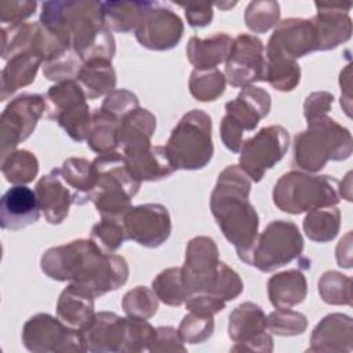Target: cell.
<instances>
[{"label": "cell", "instance_id": "cell-1", "mask_svg": "<svg viewBox=\"0 0 353 353\" xmlns=\"http://www.w3.org/2000/svg\"><path fill=\"white\" fill-rule=\"evenodd\" d=\"M46 276L92 298L121 287L128 279V265L120 255L103 252L91 239H79L47 250L40 261Z\"/></svg>", "mask_w": 353, "mask_h": 353}, {"label": "cell", "instance_id": "cell-2", "mask_svg": "<svg viewBox=\"0 0 353 353\" xmlns=\"http://www.w3.org/2000/svg\"><path fill=\"white\" fill-rule=\"evenodd\" d=\"M39 22L83 62L94 58L112 61L114 55V39L103 25L101 1H46Z\"/></svg>", "mask_w": 353, "mask_h": 353}, {"label": "cell", "instance_id": "cell-3", "mask_svg": "<svg viewBox=\"0 0 353 353\" xmlns=\"http://www.w3.org/2000/svg\"><path fill=\"white\" fill-rule=\"evenodd\" d=\"M251 182L239 165H228L219 174L210 199V208L221 232L247 265H251L259 226L255 207L250 203Z\"/></svg>", "mask_w": 353, "mask_h": 353}, {"label": "cell", "instance_id": "cell-4", "mask_svg": "<svg viewBox=\"0 0 353 353\" xmlns=\"http://www.w3.org/2000/svg\"><path fill=\"white\" fill-rule=\"evenodd\" d=\"M350 153V132L325 114L307 120V128L294 138V163L309 172L320 171L328 160H345Z\"/></svg>", "mask_w": 353, "mask_h": 353}, {"label": "cell", "instance_id": "cell-5", "mask_svg": "<svg viewBox=\"0 0 353 353\" xmlns=\"http://www.w3.org/2000/svg\"><path fill=\"white\" fill-rule=\"evenodd\" d=\"M95 186L91 201L102 218L123 219L131 208V199L139 190L141 182L132 178L127 170L124 157L119 152L99 154L92 161Z\"/></svg>", "mask_w": 353, "mask_h": 353}, {"label": "cell", "instance_id": "cell-6", "mask_svg": "<svg viewBox=\"0 0 353 353\" xmlns=\"http://www.w3.org/2000/svg\"><path fill=\"white\" fill-rule=\"evenodd\" d=\"M174 170H200L214 154L211 117L193 109L182 116L164 146Z\"/></svg>", "mask_w": 353, "mask_h": 353}, {"label": "cell", "instance_id": "cell-7", "mask_svg": "<svg viewBox=\"0 0 353 353\" xmlns=\"http://www.w3.org/2000/svg\"><path fill=\"white\" fill-rule=\"evenodd\" d=\"M339 197V182L330 175L290 171L283 174L273 188V203L288 214L331 207L341 200Z\"/></svg>", "mask_w": 353, "mask_h": 353}, {"label": "cell", "instance_id": "cell-8", "mask_svg": "<svg viewBox=\"0 0 353 353\" xmlns=\"http://www.w3.org/2000/svg\"><path fill=\"white\" fill-rule=\"evenodd\" d=\"M270 95L261 87L245 85L236 99L225 105V116L221 121V138L233 153L240 152L244 131H252L261 119L270 110Z\"/></svg>", "mask_w": 353, "mask_h": 353}, {"label": "cell", "instance_id": "cell-9", "mask_svg": "<svg viewBox=\"0 0 353 353\" xmlns=\"http://www.w3.org/2000/svg\"><path fill=\"white\" fill-rule=\"evenodd\" d=\"M44 98L48 119L58 121L73 141L87 139L92 114L87 97L77 81L57 83L50 87Z\"/></svg>", "mask_w": 353, "mask_h": 353}, {"label": "cell", "instance_id": "cell-10", "mask_svg": "<svg viewBox=\"0 0 353 353\" xmlns=\"http://www.w3.org/2000/svg\"><path fill=\"white\" fill-rule=\"evenodd\" d=\"M303 250V239L298 226L291 221H272L256 237L251 266L261 272H273L296 259Z\"/></svg>", "mask_w": 353, "mask_h": 353}, {"label": "cell", "instance_id": "cell-11", "mask_svg": "<svg viewBox=\"0 0 353 353\" xmlns=\"http://www.w3.org/2000/svg\"><path fill=\"white\" fill-rule=\"evenodd\" d=\"M288 145L290 135L284 127H263L254 137L243 142L239 167L251 181L259 182L266 170L283 159Z\"/></svg>", "mask_w": 353, "mask_h": 353}, {"label": "cell", "instance_id": "cell-12", "mask_svg": "<svg viewBox=\"0 0 353 353\" xmlns=\"http://www.w3.org/2000/svg\"><path fill=\"white\" fill-rule=\"evenodd\" d=\"M44 110L46 98L40 94H21L4 108L0 117L1 159L33 132Z\"/></svg>", "mask_w": 353, "mask_h": 353}, {"label": "cell", "instance_id": "cell-13", "mask_svg": "<svg viewBox=\"0 0 353 353\" xmlns=\"http://www.w3.org/2000/svg\"><path fill=\"white\" fill-rule=\"evenodd\" d=\"M319 50V37L310 19L287 18L280 21L265 50L266 61L295 62L309 52Z\"/></svg>", "mask_w": 353, "mask_h": 353}, {"label": "cell", "instance_id": "cell-14", "mask_svg": "<svg viewBox=\"0 0 353 353\" xmlns=\"http://www.w3.org/2000/svg\"><path fill=\"white\" fill-rule=\"evenodd\" d=\"M22 342L30 352L84 350L81 332L47 313L30 317L22 330Z\"/></svg>", "mask_w": 353, "mask_h": 353}, {"label": "cell", "instance_id": "cell-15", "mask_svg": "<svg viewBox=\"0 0 353 353\" xmlns=\"http://www.w3.org/2000/svg\"><path fill=\"white\" fill-rule=\"evenodd\" d=\"M183 34L182 19L170 8L156 1H148L135 28L138 43L149 50L174 48Z\"/></svg>", "mask_w": 353, "mask_h": 353}, {"label": "cell", "instance_id": "cell-16", "mask_svg": "<svg viewBox=\"0 0 353 353\" xmlns=\"http://www.w3.org/2000/svg\"><path fill=\"white\" fill-rule=\"evenodd\" d=\"M225 62L223 74L230 85L245 87L254 81H262L266 62L262 40L248 33L237 34L232 40Z\"/></svg>", "mask_w": 353, "mask_h": 353}, {"label": "cell", "instance_id": "cell-17", "mask_svg": "<svg viewBox=\"0 0 353 353\" xmlns=\"http://www.w3.org/2000/svg\"><path fill=\"white\" fill-rule=\"evenodd\" d=\"M218 268L219 258L215 241L207 236L192 239L186 245L185 263L181 268L188 294H210L218 276Z\"/></svg>", "mask_w": 353, "mask_h": 353}, {"label": "cell", "instance_id": "cell-18", "mask_svg": "<svg viewBox=\"0 0 353 353\" xmlns=\"http://www.w3.org/2000/svg\"><path fill=\"white\" fill-rule=\"evenodd\" d=\"M127 239L154 248L161 245L171 233V218L161 204H141L131 207L123 216Z\"/></svg>", "mask_w": 353, "mask_h": 353}, {"label": "cell", "instance_id": "cell-19", "mask_svg": "<svg viewBox=\"0 0 353 353\" xmlns=\"http://www.w3.org/2000/svg\"><path fill=\"white\" fill-rule=\"evenodd\" d=\"M128 319L102 312L80 330L84 347L91 352H121L125 346Z\"/></svg>", "mask_w": 353, "mask_h": 353}, {"label": "cell", "instance_id": "cell-20", "mask_svg": "<svg viewBox=\"0 0 353 353\" xmlns=\"http://www.w3.org/2000/svg\"><path fill=\"white\" fill-rule=\"evenodd\" d=\"M40 211L36 192L25 185H14L0 200L1 229H23L39 221Z\"/></svg>", "mask_w": 353, "mask_h": 353}, {"label": "cell", "instance_id": "cell-21", "mask_svg": "<svg viewBox=\"0 0 353 353\" xmlns=\"http://www.w3.org/2000/svg\"><path fill=\"white\" fill-rule=\"evenodd\" d=\"M34 192L44 218L52 225L61 223L68 216L70 204H74V193L63 179L61 168H54L41 176Z\"/></svg>", "mask_w": 353, "mask_h": 353}, {"label": "cell", "instance_id": "cell-22", "mask_svg": "<svg viewBox=\"0 0 353 353\" xmlns=\"http://www.w3.org/2000/svg\"><path fill=\"white\" fill-rule=\"evenodd\" d=\"M317 14L310 19L316 28L319 37V50H331L341 43L349 40L352 33V21L347 4L314 3Z\"/></svg>", "mask_w": 353, "mask_h": 353}, {"label": "cell", "instance_id": "cell-23", "mask_svg": "<svg viewBox=\"0 0 353 353\" xmlns=\"http://www.w3.org/2000/svg\"><path fill=\"white\" fill-rule=\"evenodd\" d=\"M266 316L261 306L252 302L239 305L229 316V338L236 343H261L266 350H272L265 343L272 345L270 335L266 334Z\"/></svg>", "mask_w": 353, "mask_h": 353}, {"label": "cell", "instance_id": "cell-24", "mask_svg": "<svg viewBox=\"0 0 353 353\" xmlns=\"http://www.w3.org/2000/svg\"><path fill=\"white\" fill-rule=\"evenodd\" d=\"M127 170L138 182L157 181L171 175L172 168L164 146H146L138 150L121 153Z\"/></svg>", "mask_w": 353, "mask_h": 353}, {"label": "cell", "instance_id": "cell-25", "mask_svg": "<svg viewBox=\"0 0 353 353\" xmlns=\"http://www.w3.org/2000/svg\"><path fill=\"white\" fill-rule=\"evenodd\" d=\"M156 130V117L142 108H135L120 119L117 139L123 153L150 146V138Z\"/></svg>", "mask_w": 353, "mask_h": 353}, {"label": "cell", "instance_id": "cell-26", "mask_svg": "<svg viewBox=\"0 0 353 353\" xmlns=\"http://www.w3.org/2000/svg\"><path fill=\"white\" fill-rule=\"evenodd\" d=\"M44 58L33 50H26L11 57L1 72V101H6L19 88L34 81L39 66Z\"/></svg>", "mask_w": 353, "mask_h": 353}, {"label": "cell", "instance_id": "cell-27", "mask_svg": "<svg viewBox=\"0 0 353 353\" xmlns=\"http://www.w3.org/2000/svg\"><path fill=\"white\" fill-rule=\"evenodd\" d=\"M232 37L228 33H215L208 39L190 37L186 55L196 70L215 69L221 62H225L232 46Z\"/></svg>", "mask_w": 353, "mask_h": 353}, {"label": "cell", "instance_id": "cell-28", "mask_svg": "<svg viewBox=\"0 0 353 353\" xmlns=\"http://www.w3.org/2000/svg\"><path fill=\"white\" fill-rule=\"evenodd\" d=\"M306 291V279L298 269L277 273L268 281V295L276 309H290L301 303Z\"/></svg>", "mask_w": 353, "mask_h": 353}, {"label": "cell", "instance_id": "cell-29", "mask_svg": "<svg viewBox=\"0 0 353 353\" xmlns=\"http://www.w3.org/2000/svg\"><path fill=\"white\" fill-rule=\"evenodd\" d=\"M76 79L87 99L110 94L116 87V73L109 59L94 58L84 61Z\"/></svg>", "mask_w": 353, "mask_h": 353}, {"label": "cell", "instance_id": "cell-30", "mask_svg": "<svg viewBox=\"0 0 353 353\" xmlns=\"http://www.w3.org/2000/svg\"><path fill=\"white\" fill-rule=\"evenodd\" d=\"M58 319L74 330H83L95 316L94 298L68 285L57 303Z\"/></svg>", "mask_w": 353, "mask_h": 353}, {"label": "cell", "instance_id": "cell-31", "mask_svg": "<svg viewBox=\"0 0 353 353\" xmlns=\"http://www.w3.org/2000/svg\"><path fill=\"white\" fill-rule=\"evenodd\" d=\"M61 174L74 193V204L81 205L91 200L97 178L92 163L80 157H70L62 163Z\"/></svg>", "mask_w": 353, "mask_h": 353}, {"label": "cell", "instance_id": "cell-32", "mask_svg": "<svg viewBox=\"0 0 353 353\" xmlns=\"http://www.w3.org/2000/svg\"><path fill=\"white\" fill-rule=\"evenodd\" d=\"M148 1H101L103 25L112 32L135 30Z\"/></svg>", "mask_w": 353, "mask_h": 353}, {"label": "cell", "instance_id": "cell-33", "mask_svg": "<svg viewBox=\"0 0 353 353\" xmlns=\"http://www.w3.org/2000/svg\"><path fill=\"white\" fill-rule=\"evenodd\" d=\"M120 119L103 109L92 113L90 131L87 135V145L98 154L114 152L119 148L117 131Z\"/></svg>", "mask_w": 353, "mask_h": 353}, {"label": "cell", "instance_id": "cell-34", "mask_svg": "<svg viewBox=\"0 0 353 353\" xmlns=\"http://www.w3.org/2000/svg\"><path fill=\"white\" fill-rule=\"evenodd\" d=\"M341 212L336 207H321L307 212L303 219L305 234L317 243L331 241L339 230Z\"/></svg>", "mask_w": 353, "mask_h": 353}, {"label": "cell", "instance_id": "cell-35", "mask_svg": "<svg viewBox=\"0 0 353 353\" xmlns=\"http://www.w3.org/2000/svg\"><path fill=\"white\" fill-rule=\"evenodd\" d=\"M39 172L37 157L26 150L19 149L1 159V174L6 181L14 185H26L32 182Z\"/></svg>", "mask_w": 353, "mask_h": 353}, {"label": "cell", "instance_id": "cell-36", "mask_svg": "<svg viewBox=\"0 0 353 353\" xmlns=\"http://www.w3.org/2000/svg\"><path fill=\"white\" fill-rule=\"evenodd\" d=\"M83 59L72 48H63L43 62V74L52 81L62 83L77 77Z\"/></svg>", "mask_w": 353, "mask_h": 353}, {"label": "cell", "instance_id": "cell-37", "mask_svg": "<svg viewBox=\"0 0 353 353\" xmlns=\"http://www.w3.org/2000/svg\"><path fill=\"white\" fill-rule=\"evenodd\" d=\"M226 85V77L219 69L208 70H193L189 79L190 94L201 102L215 101L219 98Z\"/></svg>", "mask_w": 353, "mask_h": 353}, {"label": "cell", "instance_id": "cell-38", "mask_svg": "<svg viewBox=\"0 0 353 353\" xmlns=\"http://www.w3.org/2000/svg\"><path fill=\"white\" fill-rule=\"evenodd\" d=\"M157 298L170 306H179L188 298V290L182 281L181 268H170L156 276L152 283Z\"/></svg>", "mask_w": 353, "mask_h": 353}, {"label": "cell", "instance_id": "cell-39", "mask_svg": "<svg viewBox=\"0 0 353 353\" xmlns=\"http://www.w3.org/2000/svg\"><path fill=\"white\" fill-rule=\"evenodd\" d=\"M280 19V6L277 1L261 0L248 3L244 21L250 30L254 33H265L270 28L276 26Z\"/></svg>", "mask_w": 353, "mask_h": 353}, {"label": "cell", "instance_id": "cell-40", "mask_svg": "<svg viewBox=\"0 0 353 353\" xmlns=\"http://www.w3.org/2000/svg\"><path fill=\"white\" fill-rule=\"evenodd\" d=\"M301 79V68L296 62L266 61L263 79L277 91H291L296 87Z\"/></svg>", "mask_w": 353, "mask_h": 353}, {"label": "cell", "instance_id": "cell-41", "mask_svg": "<svg viewBox=\"0 0 353 353\" xmlns=\"http://www.w3.org/2000/svg\"><path fill=\"white\" fill-rule=\"evenodd\" d=\"M103 252L112 254L120 248L127 239L123 219L102 218L101 222L92 226L90 237Z\"/></svg>", "mask_w": 353, "mask_h": 353}, {"label": "cell", "instance_id": "cell-42", "mask_svg": "<svg viewBox=\"0 0 353 353\" xmlns=\"http://www.w3.org/2000/svg\"><path fill=\"white\" fill-rule=\"evenodd\" d=\"M121 306L130 317L146 320L157 312L159 298L153 290L138 285L124 295Z\"/></svg>", "mask_w": 353, "mask_h": 353}, {"label": "cell", "instance_id": "cell-43", "mask_svg": "<svg viewBox=\"0 0 353 353\" xmlns=\"http://www.w3.org/2000/svg\"><path fill=\"white\" fill-rule=\"evenodd\" d=\"M319 292L331 305H350V279L338 272H325L319 280Z\"/></svg>", "mask_w": 353, "mask_h": 353}, {"label": "cell", "instance_id": "cell-44", "mask_svg": "<svg viewBox=\"0 0 353 353\" xmlns=\"http://www.w3.org/2000/svg\"><path fill=\"white\" fill-rule=\"evenodd\" d=\"M214 331V320L211 314L190 312L179 325V335L183 342L200 343L210 338Z\"/></svg>", "mask_w": 353, "mask_h": 353}, {"label": "cell", "instance_id": "cell-45", "mask_svg": "<svg viewBox=\"0 0 353 353\" xmlns=\"http://www.w3.org/2000/svg\"><path fill=\"white\" fill-rule=\"evenodd\" d=\"M268 328L277 335H296L306 328V317L290 309H277L266 317Z\"/></svg>", "mask_w": 353, "mask_h": 353}, {"label": "cell", "instance_id": "cell-46", "mask_svg": "<svg viewBox=\"0 0 353 353\" xmlns=\"http://www.w3.org/2000/svg\"><path fill=\"white\" fill-rule=\"evenodd\" d=\"M36 1H1L0 22L1 26H17L34 14Z\"/></svg>", "mask_w": 353, "mask_h": 353}, {"label": "cell", "instance_id": "cell-47", "mask_svg": "<svg viewBox=\"0 0 353 353\" xmlns=\"http://www.w3.org/2000/svg\"><path fill=\"white\" fill-rule=\"evenodd\" d=\"M138 106L139 103L135 94L127 90H113L110 94L106 95L101 109L109 112L117 119H121L124 114H127Z\"/></svg>", "mask_w": 353, "mask_h": 353}, {"label": "cell", "instance_id": "cell-48", "mask_svg": "<svg viewBox=\"0 0 353 353\" xmlns=\"http://www.w3.org/2000/svg\"><path fill=\"white\" fill-rule=\"evenodd\" d=\"M185 10V17L188 23L193 28H203L212 21V4L210 3H194V4H181Z\"/></svg>", "mask_w": 353, "mask_h": 353}, {"label": "cell", "instance_id": "cell-49", "mask_svg": "<svg viewBox=\"0 0 353 353\" xmlns=\"http://www.w3.org/2000/svg\"><path fill=\"white\" fill-rule=\"evenodd\" d=\"M332 101H334V97L328 92L310 94L303 103V113L306 120L325 114L330 110Z\"/></svg>", "mask_w": 353, "mask_h": 353}]
</instances>
